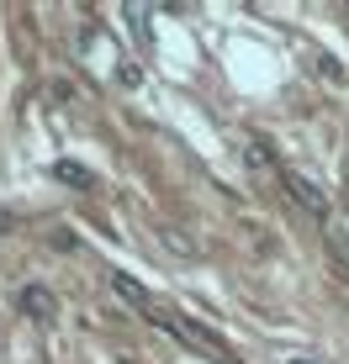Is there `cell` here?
<instances>
[{
  "mask_svg": "<svg viewBox=\"0 0 349 364\" xmlns=\"http://www.w3.org/2000/svg\"><path fill=\"white\" fill-rule=\"evenodd\" d=\"M21 306H27L37 322H48V317H53V296H48V291H27V296H21Z\"/></svg>",
  "mask_w": 349,
  "mask_h": 364,
  "instance_id": "obj_1",
  "label": "cell"
},
{
  "mask_svg": "<svg viewBox=\"0 0 349 364\" xmlns=\"http://www.w3.org/2000/svg\"><path fill=\"white\" fill-rule=\"evenodd\" d=\"M291 191H296V200H307V206H318V211H323V196H318L307 180H296V174H291Z\"/></svg>",
  "mask_w": 349,
  "mask_h": 364,
  "instance_id": "obj_2",
  "label": "cell"
},
{
  "mask_svg": "<svg viewBox=\"0 0 349 364\" xmlns=\"http://www.w3.org/2000/svg\"><path fill=\"white\" fill-rule=\"evenodd\" d=\"M53 174H58V180H69V185H90V174H85L80 164H58Z\"/></svg>",
  "mask_w": 349,
  "mask_h": 364,
  "instance_id": "obj_3",
  "label": "cell"
},
{
  "mask_svg": "<svg viewBox=\"0 0 349 364\" xmlns=\"http://www.w3.org/2000/svg\"><path fill=\"white\" fill-rule=\"evenodd\" d=\"M296 364H307V359H296Z\"/></svg>",
  "mask_w": 349,
  "mask_h": 364,
  "instance_id": "obj_4",
  "label": "cell"
}]
</instances>
